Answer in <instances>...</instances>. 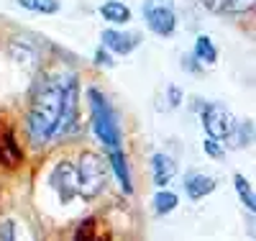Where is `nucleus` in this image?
Masks as SVG:
<instances>
[{
  "label": "nucleus",
  "mask_w": 256,
  "mask_h": 241,
  "mask_svg": "<svg viewBox=\"0 0 256 241\" xmlns=\"http://www.w3.org/2000/svg\"><path fill=\"white\" fill-rule=\"evenodd\" d=\"M62 118V77L44 80L31 98L28 108V136L34 144H46L56 136Z\"/></svg>",
  "instance_id": "obj_1"
},
{
  "label": "nucleus",
  "mask_w": 256,
  "mask_h": 241,
  "mask_svg": "<svg viewBox=\"0 0 256 241\" xmlns=\"http://www.w3.org/2000/svg\"><path fill=\"white\" fill-rule=\"evenodd\" d=\"M88 103H90V113H92V134L105 149H120V126L116 118L113 105L108 103L98 87L88 90Z\"/></svg>",
  "instance_id": "obj_2"
},
{
  "label": "nucleus",
  "mask_w": 256,
  "mask_h": 241,
  "mask_svg": "<svg viewBox=\"0 0 256 241\" xmlns=\"http://www.w3.org/2000/svg\"><path fill=\"white\" fill-rule=\"evenodd\" d=\"M77 172V198H98L105 190L108 182V162L105 157L95 154V151H84L80 154V162L74 164Z\"/></svg>",
  "instance_id": "obj_3"
},
{
  "label": "nucleus",
  "mask_w": 256,
  "mask_h": 241,
  "mask_svg": "<svg viewBox=\"0 0 256 241\" xmlns=\"http://www.w3.org/2000/svg\"><path fill=\"white\" fill-rule=\"evenodd\" d=\"M202 126H205V134L208 139L226 144L233 139V128H236V118L223 103H205L202 111H200Z\"/></svg>",
  "instance_id": "obj_4"
},
{
  "label": "nucleus",
  "mask_w": 256,
  "mask_h": 241,
  "mask_svg": "<svg viewBox=\"0 0 256 241\" xmlns=\"http://www.w3.org/2000/svg\"><path fill=\"white\" fill-rule=\"evenodd\" d=\"M144 21L156 36H172L177 29V8L174 0H144Z\"/></svg>",
  "instance_id": "obj_5"
},
{
  "label": "nucleus",
  "mask_w": 256,
  "mask_h": 241,
  "mask_svg": "<svg viewBox=\"0 0 256 241\" xmlns=\"http://www.w3.org/2000/svg\"><path fill=\"white\" fill-rule=\"evenodd\" d=\"M77 105H80V85L77 77H62V118L56 136H67L77 126Z\"/></svg>",
  "instance_id": "obj_6"
},
{
  "label": "nucleus",
  "mask_w": 256,
  "mask_h": 241,
  "mask_svg": "<svg viewBox=\"0 0 256 241\" xmlns=\"http://www.w3.org/2000/svg\"><path fill=\"white\" fill-rule=\"evenodd\" d=\"M100 41H102V47L118 54V57H128V54H134L138 47H141V41H144V34L138 31H118V29H105L100 34Z\"/></svg>",
  "instance_id": "obj_7"
},
{
  "label": "nucleus",
  "mask_w": 256,
  "mask_h": 241,
  "mask_svg": "<svg viewBox=\"0 0 256 241\" xmlns=\"http://www.w3.org/2000/svg\"><path fill=\"white\" fill-rule=\"evenodd\" d=\"M49 185L54 187V192L59 195L62 203H70L72 198H77V172H74V162H59L49 177Z\"/></svg>",
  "instance_id": "obj_8"
},
{
  "label": "nucleus",
  "mask_w": 256,
  "mask_h": 241,
  "mask_svg": "<svg viewBox=\"0 0 256 241\" xmlns=\"http://www.w3.org/2000/svg\"><path fill=\"white\" fill-rule=\"evenodd\" d=\"M8 54L16 62V67H20L24 72H36V67H38V52L31 47L26 39H13L10 47H8Z\"/></svg>",
  "instance_id": "obj_9"
},
{
  "label": "nucleus",
  "mask_w": 256,
  "mask_h": 241,
  "mask_svg": "<svg viewBox=\"0 0 256 241\" xmlns=\"http://www.w3.org/2000/svg\"><path fill=\"white\" fill-rule=\"evenodd\" d=\"M212 190H216V177H210V174L205 172H190L184 177V192L190 200H200L205 198V195H210Z\"/></svg>",
  "instance_id": "obj_10"
},
{
  "label": "nucleus",
  "mask_w": 256,
  "mask_h": 241,
  "mask_svg": "<svg viewBox=\"0 0 256 241\" xmlns=\"http://www.w3.org/2000/svg\"><path fill=\"white\" fill-rule=\"evenodd\" d=\"M152 172H154V182L159 187H166L169 182L174 180V174H177V164L172 157H166V154H154L152 157Z\"/></svg>",
  "instance_id": "obj_11"
},
{
  "label": "nucleus",
  "mask_w": 256,
  "mask_h": 241,
  "mask_svg": "<svg viewBox=\"0 0 256 241\" xmlns=\"http://www.w3.org/2000/svg\"><path fill=\"white\" fill-rule=\"evenodd\" d=\"M100 16L108 21V24H116V26H123L131 21V8H128L126 3H120V0H108V3L100 6Z\"/></svg>",
  "instance_id": "obj_12"
},
{
  "label": "nucleus",
  "mask_w": 256,
  "mask_h": 241,
  "mask_svg": "<svg viewBox=\"0 0 256 241\" xmlns=\"http://www.w3.org/2000/svg\"><path fill=\"white\" fill-rule=\"evenodd\" d=\"M108 164L113 167V172H116V177H118L120 187H123L126 192H131V190H134V185H131V169H128V162H126V157H123L120 149H110Z\"/></svg>",
  "instance_id": "obj_13"
},
{
  "label": "nucleus",
  "mask_w": 256,
  "mask_h": 241,
  "mask_svg": "<svg viewBox=\"0 0 256 241\" xmlns=\"http://www.w3.org/2000/svg\"><path fill=\"white\" fill-rule=\"evenodd\" d=\"M202 6L212 13H248L254 11V0H202Z\"/></svg>",
  "instance_id": "obj_14"
},
{
  "label": "nucleus",
  "mask_w": 256,
  "mask_h": 241,
  "mask_svg": "<svg viewBox=\"0 0 256 241\" xmlns=\"http://www.w3.org/2000/svg\"><path fill=\"white\" fill-rule=\"evenodd\" d=\"M192 59H198L200 67H205V64H216V62H218V49H216V44H212L210 36H198V39H195Z\"/></svg>",
  "instance_id": "obj_15"
},
{
  "label": "nucleus",
  "mask_w": 256,
  "mask_h": 241,
  "mask_svg": "<svg viewBox=\"0 0 256 241\" xmlns=\"http://www.w3.org/2000/svg\"><path fill=\"white\" fill-rule=\"evenodd\" d=\"M16 3L26 8L28 13H38V16H54L62 8L59 0H16Z\"/></svg>",
  "instance_id": "obj_16"
},
{
  "label": "nucleus",
  "mask_w": 256,
  "mask_h": 241,
  "mask_svg": "<svg viewBox=\"0 0 256 241\" xmlns=\"http://www.w3.org/2000/svg\"><path fill=\"white\" fill-rule=\"evenodd\" d=\"M233 185H236V192H238L241 203L254 213L256 210V200H254V187L248 185V180L244 177V174H233Z\"/></svg>",
  "instance_id": "obj_17"
},
{
  "label": "nucleus",
  "mask_w": 256,
  "mask_h": 241,
  "mask_svg": "<svg viewBox=\"0 0 256 241\" xmlns=\"http://www.w3.org/2000/svg\"><path fill=\"white\" fill-rule=\"evenodd\" d=\"M174 208H177V195L162 187V190H159V192L154 195V210H156V215H164V213H172Z\"/></svg>",
  "instance_id": "obj_18"
},
{
  "label": "nucleus",
  "mask_w": 256,
  "mask_h": 241,
  "mask_svg": "<svg viewBox=\"0 0 256 241\" xmlns=\"http://www.w3.org/2000/svg\"><path fill=\"white\" fill-rule=\"evenodd\" d=\"M233 136H238V139H236V146H246V144H251V136H254V121L236 123V128H233Z\"/></svg>",
  "instance_id": "obj_19"
},
{
  "label": "nucleus",
  "mask_w": 256,
  "mask_h": 241,
  "mask_svg": "<svg viewBox=\"0 0 256 241\" xmlns=\"http://www.w3.org/2000/svg\"><path fill=\"white\" fill-rule=\"evenodd\" d=\"M202 149L208 151L212 159H220V157H223V146H220L218 141H212V139H205V141H202Z\"/></svg>",
  "instance_id": "obj_20"
},
{
  "label": "nucleus",
  "mask_w": 256,
  "mask_h": 241,
  "mask_svg": "<svg viewBox=\"0 0 256 241\" xmlns=\"http://www.w3.org/2000/svg\"><path fill=\"white\" fill-rule=\"evenodd\" d=\"M18 236V226H16V221H3L0 223V238H16Z\"/></svg>",
  "instance_id": "obj_21"
},
{
  "label": "nucleus",
  "mask_w": 256,
  "mask_h": 241,
  "mask_svg": "<svg viewBox=\"0 0 256 241\" xmlns=\"http://www.w3.org/2000/svg\"><path fill=\"white\" fill-rule=\"evenodd\" d=\"M95 64H102V67H113V59L108 57V52H105V47H100L95 52Z\"/></svg>",
  "instance_id": "obj_22"
}]
</instances>
